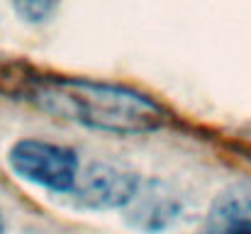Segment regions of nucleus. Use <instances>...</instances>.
Instances as JSON below:
<instances>
[{"instance_id":"nucleus-1","label":"nucleus","mask_w":251,"mask_h":234,"mask_svg":"<svg viewBox=\"0 0 251 234\" xmlns=\"http://www.w3.org/2000/svg\"><path fill=\"white\" fill-rule=\"evenodd\" d=\"M32 100L61 120L117 134L151 132L164 122V110L147 95L85 78L39 80L32 90Z\"/></svg>"},{"instance_id":"nucleus-2","label":"nucleus","mask_w":251,"mask_h":234,"mask_svg":"<svg viewBox=\"0 0 251 234\" xmlns=\"http://www.w3.org/2000/svg\"><path fill=\"white\" fill-rule=\"evenodd\" d=\"M7 163L20 178L56 193H74L81 176L76 152L47 139L15 142L7 152Z\"/></svg>"},{"instance_id":"nucleus-3","label":"nucleus","mask_w":251,"mask_h":234,"mask_svg":"<svg viewBox=\"0 0 251 234\" xmlns=\"http://www.w3.org/2000/svg\"><path fill=\"white\" fill-rule=\"evenodd\" d=\"M137 173L117 163H90L76 181L74 195L85 208H120L134 198L139 188Z\"/></svg>"},{"instance_id":"nucleus-4","label":"nucleus","mask_w":251,"mask_h":234,"mask_svg":"<svg viewBox=\"0 0 251 234\" xmlns=\"http://www.w3.org/2000/svg\"><path fill=\"white\" fill-rule=\"evenodd\" d=\"M178 212V200L164 183H139L134 198L127 203V220L144 230V232H159Z\"/></svg>"},{"instance_id":"nucleus-5","label":"nucleus","mask_w":251,"mask_h":234,"mask_svg":"<svg viewBox=\"0 0 251 234\" xmlns=\"http://www.w3.org/2000/svg\"><path fill=\"white\" fill-rule=\"evenodd\" d=\"M210 222L222 234L239 227H251V188H234L220 195L212 208Z\"/></svg>"},{"instance_id":"nucleus-6","label":"nucleus","mask_w":251,"mask_h":234,"mask_svg":"<svg viewBox=\"0 0 251 234\" xmlns=\"http://www.w3.org/2000/svg\"><path fill=\"white\" fill-rule=\"evenodd\" d=\"M17 15L27 22H47L54 10L59 7V0H12Z\"/></svg>"},{"instance_id":"nucleus-7","label":"nucleus","mask_w":251,"mask_h":234,"mask_svg":"<svg viewBox=\"0 0 251 234\" xmlns=\"http://www.w3.org/2000/svg\"><path fill=\"white\" fill-rule=\"evenodd\" d=\"M227 234H251V227H239V230H232Z\"/></svg>"},{"instance_id":"nucleus-8","label":"nucleus","mask_w":251,"mask_h":234,"mask_svg":"<svg viewBox=\"0 0 251 234\" xmlns=\"http://www.w3.org/2000/svg\"><path fill=\"white\" fill-rule=\"evenodd\" d=\"M0 234H2V217H0Z\"/></svg>"}]
</instances>
